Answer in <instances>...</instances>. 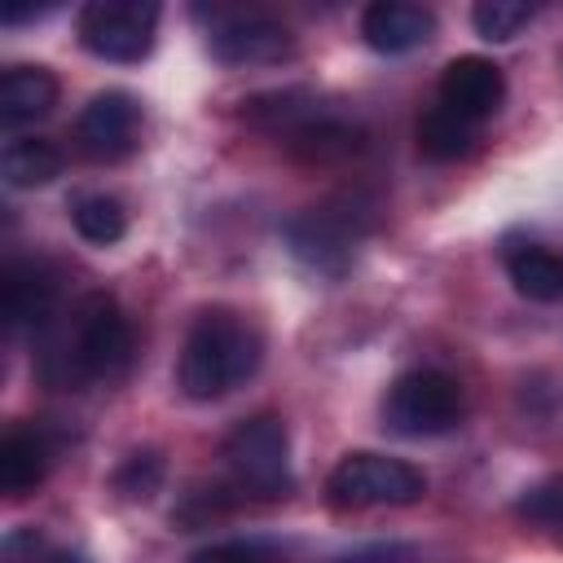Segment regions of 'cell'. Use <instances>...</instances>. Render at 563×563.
I'll return each instance as SVG.
<instances>
[{"instance_id":"6da1fadb","label":"cell","mask_w":563,"mask_h":563,"mask_svg":"<svg viewBox=\"0 0 563 563\" xmlns=\"http://www.w3.org/2000/svg\"><path fill=\"white\" fill-rule=\"evenodd\" d=\"M132 361V325L114 295L92 290L84 295L66 325H57L44 339L40 374L53 387H88V383H114Z\"/></svg>"},{"instance_id":"7a4b0ae2","label":"cell","mask_w":563,"mask_h":563,"mask_svg":"<svg viewBox=\"0 0 563 563\" xmlns=\"http://www.w3.org/2000/svg\"><path fill=\"white\" fill-rule=\"evenodd\" d=\"M260 361H264L260 330L229 308H207L185 334L176 383L189 400H220L233 387H242L260 369Z\"/></svg>"},{"instance_id":"3957f363","label":"cell","mask_w":563,"mask_h":563,"mask_svg":"<svg viewBox=\"0 0 563 563\" xmlns=\"http://www.w3.org/2000/svg\"><path fill=\"white\" fill-rule=\"evenodd\" d=\"M369 224H374V207L361 202L356 194H339V198H330V202H321V207L299 211V216L286 224V242H290V251H295L308 268L339 277V273L347 268L356 242L369 233Z\"/></svg>"},{"instance_id":"277c9868","label":"cell","mask_w":563,"mask_h":563,"mask_svg":"<svg viewBox=\"0 0 563 563\" xmlns=\"http://www.w3.org/2000/svg\"><path fill=\"white\" fill-rule=\"evenodd\" d=\"M466 396L462 383L444 369H409L400 374L387 396H383V422L396 435L422 440V435H444L462 422Z\"/></svg>"},{"instance_id":"5b68a950","label":"cell","mask_w":563,"mask_h":563,"mask_svg":"<svg viewBox=\"0 0 563 563\" xmlns=\"http://www.w3.org/2000/svg\"><path fill=\"white\" fill-rule=\"evenodd\" d=\"M220 457H224L238 488H246L255 497H286L290 493V440H286L282 418L255 413V418L238 422L224 435Z\"/></svg>"},{"instance_id":"8992f818","label":"cell","mask_w":563,"mask_h":563,"mask_svg":"<svg viewBox=\"0 0 563 563\" xmlns=\"http://www.w3.org/2000/svg\"><path fill=\"white\" fill-rule=\"evenodd\" d=\"M325 493L339 510H369V506H413L427 493V475L400 457L387 453H347L330 479Z\"/></svg>"},{"instance_id":"52a82bcc","label":"cell","mask_w":563,"mask_h":563,"mask_svg":"<svg viewBox=\"0 0 563 563\" xmlns=\"http://www.w3.org/2000/svg\"><path fill=\"white\" fill-rule=\"evenodd\" d=\"M79 44L101 62H141L154 48V0H92L79 9Z\"/></svg>"},{"instance_id":"ba28073f","label":"cell","mask_w":563,"mask_h":563,"mask_svg":"<svg viewBox=\"0 0 563 563\" xmlns=\"http://www.w3.org/2000/svg\"><path fill=\"white\" fill-rule=\"evenodd\" d=\"M207 48L224 66H273L295 53V35L260 9H233L211 18Z\"/></svg>"},{"instance_id":"9c48e42d","label":"cell","mask_w":563,"mask_h":563,"mask_svg":"<svg viewBox=\"0 0 563 563\" xmlns=\"http://www.w3.org/2000/svg\"><path fill=\"white\" fill-rule=\"evenodd\" d=\"M75 141L88 158L97 163H119L136 150L141 141V106L132 92L123 88H106L97 92L84 110H79V123H75Z\"/></svg>"},{"instance_id":"30bf717a","label":"cell","mask_w":563,"mask_h":563,"mask_svg":"<svg viewBox=\"0 0 563 563\" xmlns=\"http://www.w3.org/2000/svg\"><path fill=\"white\" fill-rule=\"evenodd\" d=\"M506 101V75L497 62L488 57H457L444 66L440 75V106L479 123L488 114H497Z\"/></svg>"},{"instance_id":"8fae6325","label":"cell","mask_w":563,"mask_h":563,"mask_svg":"<svg viewBox=\"0 0 563 563\" xmlns=\"http://www.w3.org/2000/svg\"><path fill=\"white\" fill-rule=\"evenodd\" d=\"M0 303L9 330H44L57 308V277L40 260H13L0 282Z\"/></svg>"},{"instance_id":"7c38bea8","label":"cell","mask_w":563,"mask_h":563,"mask_svg":"<svg viewBox=\"0 0 563 563\" xmlns=\"http://www.w3.org/2000/svg\"><path fill=\"white\" fill-rule=\"evenodd\" d=\"M361 35L374 53H409L435 35V13L409 0H378L361 13Z\"/></svg>"},{"instance_id":"4fadbf2b","label":"cell","mask_w":563,"mask_h":563,"mask_svg":"<svg viewBox=\"0 0 563 563\" xmlns=\"http://www.w3.org/2000/svg\"><path fill=\"white\" fill-rule=\"evenodd\" d=\"M57 106V79L44 66H9L0 75V128L18 132Z\"/></svg>"},{"instance_id":"5bb4252c","label":"cell","mask_w":563,"mask_h":563,"mask_svg":"<svg viewBox=\"0 0 563 563\" xmlns=\"http://www.w3.org/2000/svg\"><path fill=\"white\" fill-rule=\"evenodd\" d=\"M48 462H53V444H48L44 431H35V427L4 431V440H0V488L9 497H26L48 475Z\"/></svg>"},{"instance_id":"9a60e30c","label":"cell","mask_w":563,"mask_h":563,"mask_svg":"<svg viewBox=\"0 0 563 563\" xmlns=\"http://www.w3.org/2000/svg\"><path fill=\"white\" fill-rule=\"evenodd\" d=\"M0 172L9 189H40L62 176V150L40 136H18L0 154Z\"/></svg>"},{"instance_id":"2e32d148","label":"cell","mask_w":563,"mask_h":563,"mask_svg":"<svg viewBox=\"0 0 563 563\" xmlns=\"http://www.w3.org/2000/svg\"><path fill=\"white\" fill-rule=\"evenodd\" d=\"M510 268V282L523 299H537V303H563V255L559 251H545V246H523L506 260Z\"/></svg>"},{"instance_id":"e0dca14e","label":"cell","mask_w":563,"mask_h":563,"mask_svg":"<svg viewBox=\"0 0 563 563\" xmlns=\"http://www.w3.org/2000/svg\"><path fill=\"white\" fill-rule=\"evenodd\" d=\"M418 150L431 158V163H453V158H466L475 150V123L444 110V106H431L422 119H418Z\"/></svg>"},{"instance_id":"ac0fdd59","label":"cell","mask_w":563,"mask_h":563,"mask_svg":"<svg viewBox=\"0 0 563 563\" xmlns=\"http://www.w3.org/2000/svg\"><path fill=\"white\" fill-rule=\"evenodd\" d=\"M70 220L79 229L84 242H97V246H110L128 233V211L119 198L110 194H84L75 207H70Z\"/></svg>"},{"instance_id":"d6986e66","label":"cell","mask_w":563,"mask_h":563,"mask_svg":"<svg viewBox=\"0 0 563 563\" xmlns=\"http://www.w3.org/2000/svg\"><path fill=\"white\" fill-rule=\"evenodd\" d=\"M471 22H475L479 40L506 44V40H515L532 22V4H523V0H479L471 9Z\"/></svg>"},{"instance_id":"ffe728a7","label":"cell","mask_w":563,"mask_h":563,"mask_svg":"<svg viewBox=\"0 0 563 563\" xmlns=\"http://www.w3.org/2000/svg\"><path fill=\"white\" fill-rule=\"evenodd\" d=\"M163 484V457L158 453H132L119 471H114V488L128 497V501H150Z\"/></svg>"},{"instance_id":"44dd1931","label":"cell","mask_w":563,"mask_h":563,"mask_svg":"<svg viewBox=\"0 0 563 563\" xmlns=\"http://www.w3.org/2000/svg\"><path fill=\"white\" fill-rule=\"evenodd\" d=\"M519 515H528L532 523H563V475H554V479H541L537 488H528L523 493V501H519Z\"/></svg>"},{"instance_id":"7402d4cb","label":"cell","mask_w":563,"mask_h":563,"mask_svg":"<svg viewBox=\"0 0 563 563\" xmlns=\"http://www.w3.org/2000/svg\"><path fill=\"white\" fill-rule=\"evenodd\" d=\"M189 563H264V554L246 541H224V545H207L198 550Z\"/></svg>"}]
</instances>
